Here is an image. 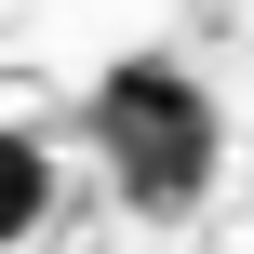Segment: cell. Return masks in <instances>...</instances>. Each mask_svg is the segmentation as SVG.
Listing matches in <instances>:
<instances>
[{
    "mask_svg": "<svg viewBox=\"0 0 254 254\" xmlns=\"http://www.w3.org/2000/svg\"><path fill=\"white\" fill-rule=\"evenodd\" d=\"M40 214H54V147L0 121V254H13V241H40Z\"/></svg>",
    "mask_w": 254,
    "mask_h": 254,
    "instance_id": "2",
    "label": "cell"
},
{
    "mask_svg": "<svg viewBox=\"0 0 254 254\" xmlns=\"http://www.w3.org/2000/svg\"><path fill=\"white\" fill-rule=\"evenodd\" d=\"M94 147H107L121 201L188 214V201H201V174H214V94H201L188 67L134 54V67H107V80H94Z\"/></svg>",
    "mask_w": 254,
    "mask_h": 254,
    "instance_id": "1",
    "label": "cell"
}]
</instances>
